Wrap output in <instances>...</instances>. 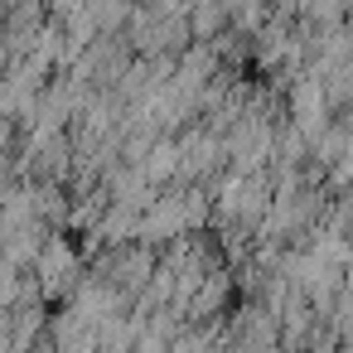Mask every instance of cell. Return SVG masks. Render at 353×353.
I'll return each instance as SVG.
<instances>
[{"instance_id": "cell-1", "label": "cell", "mask_w": 353, "mask_h": 353, "mask_svg": "<svg viewBox=\"0 0 353 353\" xmlns=\"http://www.w3.org/2000/svg\"><path fill=\"white\" fill-rule=\"evenodd\" d=\"M174 160H179V155H174V145H155V155H150L145 174H150V179H160V174H170V170H174Z\"/></svg>"}]
</instances>
